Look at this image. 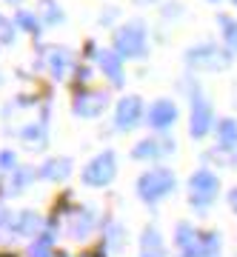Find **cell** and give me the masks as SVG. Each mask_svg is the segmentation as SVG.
<instances>
[{"label": "cell", "mask_w": 237, "mask_h": 257, "mask_svg": "<svg viewBox=\"0 0 237 257\" xmlns=\"http://www.w3.org/2000/svg\"><path fill=\"white\" fill-rule=\"evenodd\" d=\"M114 49L123 57H143L146 55V26L140 20L120 26L117 35H114Z\"/></svg>", "instance_id": "cell-1"}, {"label": "cell", "mask_w": 237, "mask_h": 257, "mask_svg": "<svg viewBox=\"0 0 237 257\" xmlns=\"http://www.w3.org/2000/svg\"><path fill=\"white\" fill-rule=\"evenodd\" d=\"M172 189H174V175L169 169H152V172H146L137 180V192H140V197L146 203H155L160 197H166Z\"/></svg>", "instance_id": "cell-2"}, {"label": "cell", "mask_w": 237, "mask_h": 257, "mask_svg": "<svg viewBox=\"0 0 237 257\" xmlns=\"http://www.w3.org/2000/svg\"><path fill=\"white\" fill-rule=\"evenodd\" d=\"M189 66L194 69H203V72H220V69H226L231 63V57L223 52L220 46H211V43H203L197 49H189Z\"/></svg>", "instance_id": "cell-3"}, {"label": "cell", "mask_w": 237, "mask_h": 257, "mask_svg": "<svg viewBox=\"0 0 237 257\" xmlns=\"http://www.w3.org/2000/svg\"><path fill=\"white\" fill-rule=\"evenodd\" d=\"M189 189H192V203L194 206H209V203L217 197L220 183H217V177L211 175L209 169H200L197 175H192Z\"/></svg>", "instance_id": "cell-4"}, {"label": "cell", "mask_w": 237, "mask_h": 257, "mask_svg": "<svg viewBox=\"0 0 237 257\" xmlns=\"http://www.w3.org/2000/svg\"><path fill=\"white\" fill-rule=\"evenodd\" d=\"M114 177V155L103 152L83 169V183L86 186H106Z\"/></svg>", "instance_id": "cell-5"}, {"label": "cell", "mask_w": 237, "mask_h": 257, "mask_svg": "<svg viewBox=\"0 0 237 257\" xmlns=\"http://www.w3.org/2000/svg\"><path fill=\"white\" fill-rule=\"evenodd\" d=\"M211 128V106L203 100L200 94H194L192 100V138H203L206 132Z\"/></svg>", "instance_id": "cell-6"}, {"label": "cell", "mask_w": 237, "mask_h": 257, "mask_svg": "<svg viewBox=\"0 0 237 257\" xmlns=\"http://www.w3.org/2000/svg\"><path fill=\"white\" fill-rule=\"evenodd\" d=\"M140 111H143V106H140V97H123V100L117 103V128H135L137 120H140Z\"/></svg>", "instance_id": "cell-7"}, {"label": "cell", "mask_w": 237, "mask_h": 257, "mask_svg": "<svg viewBox=\"0 0 237 257\" xmlns=\"http://www.w3.org/2000/svg\"><path fill=\"white\" fill-rule=\"evenodd\" d=\"M177 246H180L183 257H203V237L192 226H177Z\"/></svg>", "instance_id": "cell-8"}, {"label": "cell", "mask_w": 237, "mask_h": 257, "mask_svg": "<svg viewBox=\"0 0 237 257\" xmlns=\"http://www.w3.org/2000/svg\"><path fill=\"white\" fill-rule=\"evenodd\" d=\"M103 106H106V94H100V92H83V94H77V100H74V111H77L80 117H94V114H100Z\"/></svg>", "instance_id": "cell-9"}, {"label": "cell", "mask_w": 237, "mask_h": 257, "mask_svg": "<svg viewBox=\"0 0 237 257\" xmlns=\"http://www.w3.org/2000/svg\"><path fill=\"white\" fill-rule=\"evenodd\" d=\"M174 120H177V109L169 100H157L149 111V126L152 128H169Z\"/></svg>", "instance_id": "cell-10"}, {"label": "cell", "mask_w": 237, "mask_h": 257, "mask_svg": "<svg viewBox=\"0 0 237 257\" xmlns=\"http://www.w3.org/2000/svg\"><path fill=\"white\" fill-rule=\"evenodd\" d=\"M97 63H100L103 74H106L114 86L123 83V63H120V57L114 55V52H97Z\"/></svg>", "instance_id": "cell-11"}, {"label": "cell", "mask_w": 237, "mask_h": 257, "mask_svg": "<svg viewBox=\"0 0 237 257\" xmlns=\"http://www.w3.org/2000/svg\"><path fill=\"white\" fill-rule=\"evenodd\" d=\"M140 257H166L163 240H160L157 229H152V226L143 231V240H140Z\"/></svg>", "instance_id": "cell-12"}, {"label": "cell", "mask_w": 237, "mask_h": 257, "mask_svg": "<svg viewBox=\"0 0 237 257\" xmlns=\"http://www.w3.org/2000/svg\"><path fill=\"white\" fill-rule=\"evenodd\" d=\"M69 169H72V160H69V157H55V160L43 163L40 177H46V180H63V177L69 175Z\"/></svg>", "instance_id": "cell-13"}, {"label": "cell", "mask_w": 237, "mask_h": 257, "mask_svg": "<svg viewBox=\"0 0 237 257\" xmlns=\"http://www.w3.org/2000/svg\"><path fill=\"white\" fill-rule=\"evenodd\" d=\"M49 69H52L55 77H63L72 69V55L66 49H49Z\"/></svg>", "instance_id": "cell-14"}, {"label": "cell", "mask_w": 237, "mask_h": 257, "mask_svg": "<svg viewBox=\"0 0 237 257\" xmlns=\"http://www.w3.org/2000/svg\"><path fill=\"white\" fill-rule=\"evenodd\" d=\"M217 143L223 149H234L237 146V123L231 117L220 120V126H217Z\"/></svg>", "instance_id": "cell-15"}, {"label": "cell", "mask_w": 237, "mask_h": 257, "mask_svg": "<svg viewBox=\"0 0 237 257\" xmlns=\"http://www.w3.org/2000/svg\"><path fill=\"white\" fill-rule=\"evenodd\" d=\"M217 23H220V29H223V37H226L228 49H231V52H237V20L226 18V15H220Z\"/></svg>", "instance_id": "cell-16"}, {"label": "cell", "mask_w": 237, "mask_h": 257, "mask_svg": "<svg viewBox=\"0 0 237 257\" xmlns=\"http://www.w3.org/2000/svg\"><path fill=\"white\" fill-rule=\"evenodd\" d=\"M37 9H40V18H43L46 23H57V20H63L60 6H57L55 0H40V3H37Z\"/></svg>", "instance_id": "cell-17"}, {"label": "cell", "mask_w": 237, "mask_h": 257, "mask_svg": "<svg viewBox=\"0 0 237 257\" xmlns=\"http://www.w3.org/2000/svg\"><path fill=\"white\" fill-rule=\"evenodd\" d=\"M166 149H160V143L157 140H140L135 149V157L137 160H143V157H157V155H163Z\"/></svg>", "instance_id": "cell-18"}, {"label": "cell", "mask_w": 237, "mask_h": 257, "mask_svg": "<svg viewBox=\"0 0 237 257\" xmlns=\"http://www.w3.org/2000/svg\"><path fill=\"white\" fill-rule=\"evenodd\" d=\"M49 254H52V237H49V234L37 237L35 243H32V248H29V257H49Z\"/></svg>", "instance_id": "cell-19"}, {"label": "cell", "mask_w": 237, "mask_h": 257, "mask_svg": "<svg viewBox=\"0 0 237 257\" xmlns=\"http://www.w3.org/2000/svg\"><path fill=\"white\" fill-rule=\"evenodd\" d=\"M203 257H220V237L214 231L203 234Z\"/></svg>", "instance_id": "cell-20"}, {"label": "cell", "mask_w": 237, "mask_h": 257, "mask_svg": "<svg viewBox=\"0 0 237 257\" xmlns=\"http://www.w3.org/2000/svg\"><path fill=\"white\" fill-rule=\"evenodd\" d=\"M12 226H15L18 231H32V229L37 226V217L32 214V211H23V214H20V220L12 223Z\"/></svg>", "instance_id": "cell-21"}, {"label": "cell", "mask_w": 237, "mask_h": 257, "mask_svg": "<svg viewBox=\"0 0 237 257\" xmlns=\"http://www.w3.org/2000/svg\"><path fill=\"white\" fill-rule=\"evenodd\" d=\"M12 35H15V32H12V23H9V20L0 18V43H9Z\"/></svg>", "instance_id": "cell-22"}, {"label": "cell", "mask_w": 237, "mask_h": 257, "mask_svg": "<svg viewBox=\"0 0 237 257\" xmlns=\"http://www.w3.org/2000/svg\"><path fill=\"white\" fill-rule=\"evenodd\" d=\"M18 23H20L23 29H35V26H37V20L32 18L29 12H20V15H18Z\"/></svg>", "instance_id": "cell-23"}, {"label": "cell", "mask_w": 237, "mask_h": 257, "mask_svg": "<svg viewBox=\"0 0 237 257\" xmlns=\"http://www.w3.org/2000/svg\"><path fill=\"white\" fill-rule=\"evenodd\" d=\"M0 163H3V166H12V163H15V157H12L9 152H3V155H0Z\"/></svg>", "instance_id": "cell-24"}, {"label": "cell", "mask_w": 237, "mask_h": 257, "mask_svg": "<svg viewBox=\"0 0 237 257\" xmlns=\"http://www.w3.org/2000/svg\"><path fill=\"white\" fill-rule=\"evenodd\" d=\"M228 203H231V209L237 211V189H231V194H228Z\"/></svg>", "instance_id": "cell-25"}, {"label": "cell", "mask_w": 237, "mask_h": 257, "mask_svg": "<svg viewBox=\"0 0 237 257\" xmlns=\"http://www.w3.org/2000/svg\"><path fill=\"white\" fill-rule=\"evenodd\" d=\"M137 3H149V0H137Z\"/></svg>", "instance_id": "cell-26"}, {"label": "cell", "mask_w": 237, "mask_h": 257, "mask_svg": "<svg viewBox=\"0 0 237 257\" xmlns=\"http://www.w3.org/2000/svg\"><path fill=\"white\" fill-rule=\"evenodd\" d=\"M234 3H237V0H234Z\"/></svg>", "instance_id": "cell-27"}]
</instances>
